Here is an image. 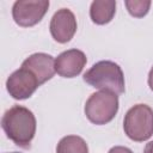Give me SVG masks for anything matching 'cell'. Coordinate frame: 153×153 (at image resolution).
I'll return each instance as SVG.
<instances>
[{"label": "cell", "instance_id": "10", "mask_svg": "<svg viewBox=\"0 0 153 153\" xmlns=\"http://www.w3.org/2000/svg\"><path fill=\"white\" fill-rule=\"evenodd\" d=\"M116 12V1L114 0H96L91 4L90 17L94 24L104 25L111 22Z\"/></svg>", "mask_w": 153, "mask_h": 153}, {"label": "cell", "instance_id": "7", "mask_svg": "<svg viewBox=\"0 0 153 153\" xmlns=\"http://www.w3.org/2000/svg\"><path fill=\"white\" fill-rule=\"evenodd\" d=\"M50 33L59 43L69 42L76 31V19L68 8H61L53 16L50 20Z\"/></svg>", "mask_w": 153, "mask_h": 153}, {"label": "cell", "instance_id": "6", "mask_svg": "<svg viewBox=\"0 0 153 153\" xmlns=\"http://www.w3.org/2000/svg\"><path fill=\"white\" fill-rule=\"evenodd\" d=\"M41 86L37 78L26 68L20 67L6 80V88L14 99L22 100L31 97L37 87Z\"/></svg>", "mask_w": 153, "mask_h": 153}, {"label": "cell", "instance_id": "14", "mask_svg": "<svg viewBox=\"0 0 153 153\" xmlns=\"http://www.w3.org/2000/svg\"><path fill=\"white\" fill-rule=\"evenodd\" d=\"M148 85H149V88L153 91V67L151 68L149 74H148Z\"/></svg>", "mask_w": 153, "mask_h": 153}, {"label": "cell", "instance_id": "4", "mask_svg": "<svg viewBox=\"0 0 153 153\" xmlns=\"http://www.w3.org/2000/svg\"><path fill=\"white\" fill-rule=\"evenodd\" d=\"M118 111V96L110 91L92 93L85 104V115L93 124H106Z\"/></svg>", "mask_w": 153, "mask_h": 153}, {"label": "cell", "instance_id": "15", "mask_svg": "<svg viewBox=\"0 0 153 153\" xmlns=\"http://www.w3.org/2000/svg\"><path fill=\"white\" fill-rule=\"evenodd\" d=\"M143 153H153V141L148 142L143 149Z\"/></svg>", "mask_w": 153, "mask_h": 153}, {"label": "cell", "instance_id": "1", "mask_svg": "<svg viewBox=\"0 0 153 153\" xmlns=\"http://www.w3.org/2000/svg\"><path fill=\"white\" fill-rule=\"evenodd\" d=\"M1 127L6 136L17 146L29 148L36 134V118L27 108L13 105L4 114Z\"/></svg>", "mask_w": 153, "mask_h": 153}, {"label": "cell", "instance_id": "16", "mask_svg": "<svg viewBox=\"0 0 153 153\" xmlns=\"http://www.w3.org/2000/svg\"><path fill=\"white\" fill-rule=\"evenodd\" d=\"M12 153H18V152H12Z\"/></svg>", "mask_w": 153, "mask_h": 153}, {"label": "cell", "instance_id": "5", "mask_svg": "<svg viewBox=\"0 0 153 153\" xmlns=\"http://www.w3.org/2000/svg\"><path fill=\"white\" fill-rule=\"evenodd\" d=\"M49 8L47 0H18L13 4L12 17L22 27L33 26L42 20Z\"/></svg>", "mask_w": 153, "mask_h": 153}, {"label": "cell", "instance_id": "11", "mask_svg": "<svg viewBox=\"0 0 153 153\" xmlns=\"http://www.w3.org/2000/svg\"><path fill=\"white\" fill-rule=\"evenodd\" d=\"M56 153H88V147L82 137L68 135L60 140L56 147Z\"/></svg>", "mask_w": 153, "mask_h": 153}, {"label": "cell", "instance_id": "13", "mask_svg": "<svg viewBox=\"0 0 153 153\" xmlns=\"http://www.w3.org/2000/svg\"><path fill=\"white\" fill-rule=\"evenodd\" d=\"M109 153H133L129 148H127V147H123V146H115V147H112L110 151H109Z\"/></svg>", "mask_w": 153, "mask_h": 153}, {"label": "cell", "instance_id": "2", "mask_svg": "<svg viewBox=\"0 0 153 153\" xmlns=\"http://www.w3.org/2000/svg\"><path fill=\"white\" fill-rule=\"evenodd\" d=\"M84 81L100 91H110L122 94L126 90L124 75L121 67L112 61H99L94 63L85 74Z\"/></svg>", "mask_w": 153, "mask_h": 153}, {"label": "cell", "instance_id": "9", "mask_svg": "<svg viewBox=\"0 0 153 153\" xmlns=\"http://www.w3.org/2000/svg\"><path fill=\"white\" fill-rule=\"evenodd\" d=\"M22 67L29 69L37 78L39 85L50 80L56 73L54 57L44 53H35L30 55L27 59L24 60Z\"/></svg>", "mask_w": 153, "mask_h": 153}, {"label": "cell", "instance_id": "3", "mask_svg": "<svg viewBox=\"0 0 153 153\" xmlns=\"http://www.w3.org/2000/svg\"><path fill=\"white\" fill-rule=\"evenodd\" d=\"M123 129L133 141H146L153 135V110L146 104L130 108L123 121Z\"/></svg>", "mask_w": 153, "mask_h": 153}, {"label": "cell", "instance_id": "12", "mask_svg": "<svg viewBox=\"0 0 153 153\" xmlns=\"http://www.w3.org/2000/svg\"><path fill=\"white\" fill-rule=\"evenodd\" d=\"M124 4L128 12L135 18H141L146 16L151 7L149 0H127Z\"/></svg>", "mask_w": 153, "mask_h": 153}, {"label": "cell", "instance_id": "8", "mask_svg": "<svg viewBox=\"0 0 153 153\" xmlns=\"http://www.w3.org/2000/svg\"><path fill=\"white\" fill-rule=\"evenodd\" d=\"M86 61V55L81 50L69 49L55 59V71L63 78H74L81 73Z\"/></svg>", "mask_w": 153, "mask_h": 153}]
</instances>
